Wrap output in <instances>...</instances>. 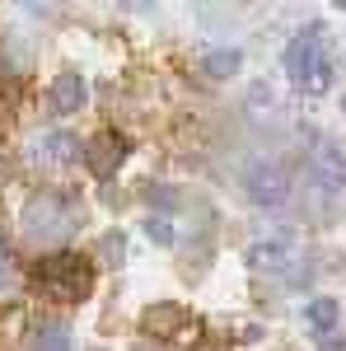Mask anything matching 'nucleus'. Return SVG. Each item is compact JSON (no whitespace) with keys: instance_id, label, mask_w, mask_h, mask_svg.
Returning a JSON list of instances; mask_svg holds the SVG:
<instances>
[{"instance_id":"obj_9","label":"nucleus","mask_w":346,"mask_h":351,"mask_svg":"<svg viewBox=\"0 0 346 351\" xmlns=\"http://www.w3.org/2000/svg\"><path fill=\"white\" fill-rule=\"evenodd\" d=\"M304 324L314 328V332H332V328L342 324V304H337L332 295L309 300V304H304Z\"/></svg>"},{"instance_id":"obj_5","label":"nucleus","mask_w":346,"mask_h":351,"mask_svg":"<svg viewBox=\"0 0 346 351\" xmlns=\"http://www.w3.org/2000/svg\"><path fill=\"white\" fill-rule=\"evenodd\" d=\"M295 263H299V248H295V239H286V234H271V239H262V243L248 248V267L262 271V276L291 271Z\"/></svg>"},{"instance_id":"obj_7","label":"nucleus","mask_w":346,"mask_h":351,"mask_svg":"<svg viewBox=\"0 0 346 351\" xmlns=\"http://www.w3.org/2000/svg\"><path fill=\"white\" fill-rule=\"evenodd\" d=\"M314 150H319V155H314V178H319V188L323 192L346 188V160H342V150H337L332 141H319Z\"/></svg>"},{"instance_id":"obj_13","label":"nucleus","mask_w":346,"mask_h":351,"mask_svg":"<svg viewBox=\"0 0 346 351\" xmlns=\"http://www.w3.org/2000/svg\"><path fill=\"white\" fill-rule=\"evenodd\" d=\"M33 351H71V332H66V328H42L38 342H33Z\"/></svg>"},{"instance_id":"obj_6","label":"nucleus","mask_w":346,"mask_h":351,"mask_svg":"<svg viewBox=\"0 0 346 351\" xmlns=\"http://www.w3.org/2000/svg\"><path fill=\"white\" fill-rule=\"evenodd\" d=\"M127 150H132V145H127V136H117V132H99L94 141H89V145H84V164H89V169H94L99 178H112Z\"/></svg>"},{"instance_id":"obj_18","label":"nucleus","mask_w":346,"mask_h":351,"mask_svg":"<svg viewBox=\"0 0 346 351\" xmlns=\"http://www.w3.org/2000/svg\"><path fill=\"white\" fill-rule=\"evenodd\" d=\"M342 112H346V99H342Z\"/></svg>"},{"instance_id":"obj_1","label":"nucleus","mask_w":346,"mask_h":351,"mask_svg":"<svg viewBox=\"0 0 346 351\" xmlns=\"http://www.w3.org/2000/svg\"><path fill=\"white\" fill-rule=\"evenodd\" d=\"M319 38H323V28H304L291 47H286V75L304 94H323L332 84V56L319 47Z\"/></svg>"},{"instance_id":"obj_10","label":"nucleus","mask_w":346,"mask_h":351,"mask_svg":"<svg viewBox=\"0 0 346 351\" xmlns=\"http://www.w3.org/2000/svg\"><path fill=\"white\" fill-rule=\"evenodd\" d=\"M33 155H38L42 164H71L75 160V136H66V132L42 136V141L33 145Z\"/></svg>"},{"instance_id":"obj_14","label":"nucleus","mask_w":346,"mask_h":351,"mask_svg":"<svg viewBox=\"0 0 346 351\" xmlns=\"http://www.w3.org/2000/svg\"><path fill=\"white\" fill-rule=\"evenodd\" d=\"M145 234L155 243H173V220L169 216H145Z\"/></svg>"},{"instance_id":"obj_16","label":"nucleus","mask_w":346,"mask_h":351,"mask_svg":"<svg viewBox=\"0 0 346 351\" xmlns=\"http://www.w3.org/2000/svg\"><path fill=\"white\" fill-rule=\"evenodd\" d=\"M10 276V253H5V243H0V281Z\"/></svg>"},{"instance_id":"obj_8","label":"nucleus","mask_w":346,"mask_h":351,"mask_svg":"<svg viewBox=\"0 0 346 351\" xmlns=\"http://www.w3.org/2000/svg\"><path fill=\"white\" fill-rule=\"evenodd\" d=\"M52 108L56 112H80L84 108V99H89V89H84V80L80 75H56L52 80Z\"/></svg>"},{"instance_id":"obj_15","label":"nucleus","mask_w":346,"mask_h":351,"mask_svg":"<svg viewBox=\"0 0 346 351\" xmlns=\"http://www.w3.org/2000/svg\"><path fill=\"white\" fill-rule=\"evenodd\" d=\"M127 234H122V230H108L103 234V258H112V263H122V253H127Z\"/></svg>"},{"instance_id":"obj_11","label":"nucleus","mask_w":346,"mask_h":351,"mask_svg":"<svg viewBox=\"0 0 346 351\" xmlns=\"http://www.w3.org/2000/svg\"><path fill=\"white\" fill-rule=\"evenodd\" d=\"M178 328H183V309H178V304H150V309H145V332L169 337V332H178Z\"/></svg>"},{"instance_id":"obj_17","label":"nucleus","mask_w":346,"mask_h":351,"mask_svg":"<svg viewBox=\"0 0 346 351\" xmlns=\"http://www.w3.org/2000/svg\"><path fill=\"white\" fill-rule=\"evenodd\" d=\"M323 351H346V337H332V342H323Z\"/></svg>"},{"instance_id":"obj_12","label":"nucleus","mask_w":346,"mask_h":351,"mask_svg":"<svg viewBox=\"0 0 346 351\" xmlns=\"http://www.w3.org/2000/svg\"><path fill=\"white\" fill-rule=\"evenodd\" d=\"M239 66H243V52H239V47H215V52L206 56V71H211L215 80H230Z\"/></svg>"},{"instance_id":"obj_3","label":"nucleus","mask_w":346,"mask_h":351,"mask_svg":"<svg viewBox=\"0 0 346 351\" xmlns=\"http://www.w3.org/2000/svg\"><path fill=\"white\" fill-rule=\"evenodd\" d=\"M243 192L253 206H286L291 202V173L276 160H253L243 173Z\"/></svg>"},{"instance_id":"obj_4","label":"nucleus","mask_w":346,"mask_h":351,"mask_svg":"<svg viewBox=\"0 0 346 351\" xmlns=\"http://www.w3.org/2000/svg\"><path fill=\"white\" fill-rule=\"evenodd\" d=\"M75 211L61 202V197H33L24 206V230L28 234H66Z\"/></svg>"},{"instance_id":"obj_2","label":"nucleus","mask_w":346,"mask_h":351,"mask_svg":"<svg viewBox=\"0 0 346 351\" xmlns=\"http://www.w3.org/2000/svg\"><path fill=\"white\" fill-rule=\"evenodd\" d=\"M38 281H42V291H52L61 300H84L89 295V263H84L80 253H71V248L47 253L38 263Z\"/></svg>"}]
</instances>
